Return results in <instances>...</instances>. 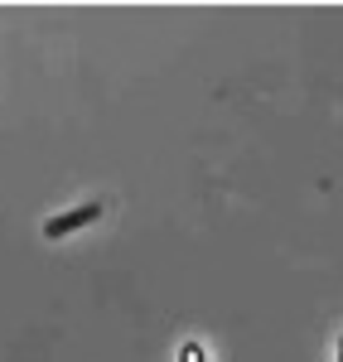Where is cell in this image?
<instances>
[{
	"label": "cell",
	"instance_id": "6da1fadb",
	"mask_svg": "<svg viewBox=\"0 0 343 362\" xmlns=\"http://www.w3.org/2000/svg\"><path fill=\"white\" fill-rule=\"evenodd\" d=\"M102 218V203H83V208H68V213H54L49 223H44V237L49 242H63V237H73V232H83Z\"/></svg>",
	"mask_w": 343,
	"mask_h": 362
},
{
	"label": "cell",
	"instance_id": "7a4b0ae2",
	"mask_svg": "<svg viewBox=\"0 0 343 362\" xmlns=\"http://www.w3.org/2000/svg\"><path fill=\"white\" fill-rule=\"evenodd\" d=\"M179 362H203V343H184L179 348Z\"/></svg>",
	"mask_w": 343,
	"mask_h": 362
},
{
	"label": "cell",
	"instance_id": "3957f363",
	"mask_svg": "<svg viewBox=\"0 0 343 362\" xmlns=\"http://www.w3.org/2000/svg\"><path fill=\"white\" fill-rule=\"evenodd\" d=\"M334 358H339V362H343V334H339V348H334Z\"/></svg>",
	"mask_w": 343,
	"mask_h": 362
}]
</instances>
